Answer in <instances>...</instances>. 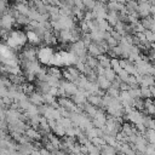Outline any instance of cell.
Instances as JSON below:
<instances>
[{
  "instance_id": "1",
  "label": "cell",
  "mask_w": 155,
  "mask_h": 155,
  "mask_svg": "<svg viewBox=\"0 0 155 155\" xmlns=\"http://www.w3.org/2000/svg\"><path fill=\"white\" fill-rule=\"evenodd\" d=\"M27 41H28L27 40V34L23 30H18L17 29V30H10L5 44L8 47H11L15 51H17V50H22Z\"/></svg>"
},
{
  "instance_id": "2",
  "label": "cell",
  "mask_w": 155,
  "mask_h": 155,
  "mask_svg": "<svg viewBox=\"0 0 155 155\" xmlns=\"http://www.w3.org/2000/svg\"><path fill=\"white\" fill-rule=\"evenodd\" d=\"M53 56H54V51H53V48L50 45L41 46L40 48L38 47L36 58H38V61L41 64H44V65H51Z\"/></svg>"
},
{
  "instance_id": "3",
  "label": "cell",
  "mask_w": 155,
  "mask_h": 155,
  "mask_svg": "<svg viewBox=\"0 0 155 155\" xmlns=\"http://www.w3.org/2000/svg\"><path fill=\"white\" fill-rule=\"evenodd\" d=\"M15 22H16V18L10 12H6L2 16H0V27L1 28H5V29L11 30Z\"/></svg>"
},
{
  "instance_id": "4",
  "label": "cell",
  "mask_w": 155,
  "mask_h": 155,
  "mask_svg": "<svg viewBox=\"0 0 155 155\" xmlns=\"http://www.w3.org/2000/svg\"><path fill=\"white\" fill-rule=\"evenodd\" d=\"M25 34H27V40H28V42H29L30 45H33V46L40 45L41 41H44V39H42L34 29H28Z\"/></svg>"
},
{
  "instance_id": "5",
  "label": "cell",
  "mask_w": 155,
  "mask_h": 155,
  "mask_svg": "<svg viewBox=\"0 0 155 155\" xmlns=\"http://www.w3.org/2000/svg\"><path fill=\"white\" fill-rule=\"evenodd\" d=\"M29 101H30V103H33V104H35V105H41V104H45L44 103V98H42V93H39V91L38 92H31L30 94H29V98H28Z\"/></svg>"
},
{
  "instance_id": "6",
  "label": "cell",
  "mask_w": 155,
  "mask_h": 155,
  "mask_svg": "<svg viewBox=\"0 0 155 155\" xmlns=\"http://www.w3.org/2000/svg\"><path fill=\"white\" fill-rule=\"evenodd\" d=\"M96 82L98 84L99 88H102V90H108V88L111 86V81H110V80H108L104 75H98V76H97V81H96Z\"/></svg>"
},
{
  "instance_id": "7",
  "label": "cell",
  "mask_w": 155,
  "mask_h": 155,
  "mask_svg": "<svg viewBox=\"0 0 155 155\" xmlns=\"http://www.w3.org/2000/svg\"><path fill=\"white\" fill-rule=\"evenodd\" d=\"M97 1H101V2H107L108 0H97Z\"/></svg>"
},
{
  "instance_id": "8",
  "label": "cell",
  "mask_w": 155,
  "mask_h": 155,
  "mask_svg": "<svg viewBox=\"0 0 155 155\" xmlns=\"http://www.w3.org/2000/svg\"><path fill=\"white\" fill-rule=\"evenodd\" d=\"M0 29H1V27H0ZM0 39H1V35H0Z\"/></svg>"
}]
</instances>
